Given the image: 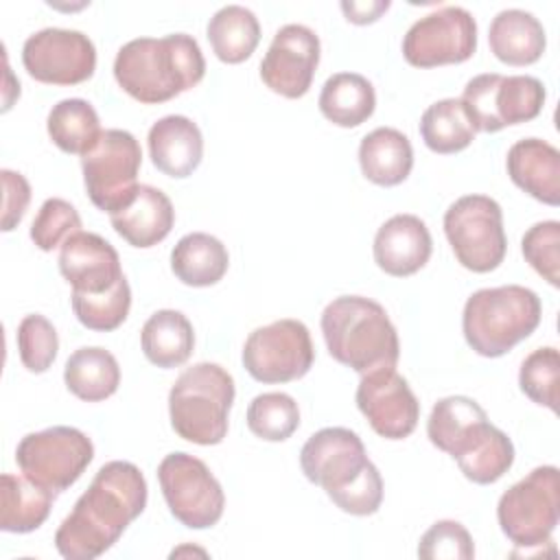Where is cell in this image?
<instances>
[{
  "instance_id": "6da1fadb",
  "label": "cell",
  "mask_w": 560,
  "mask_h": 560,
  "mask_svg": "<svg viewBox=\"0 0 560 560\" xmlns=\"http://www.w3.org/2000/svg\"><path fill=\"white\" fill-rule=\"evenodd\" d=\"M147 479L125 459L107 462L90 488L77 499L72 512L55 532V547L66 560H94L103 556L147 508Z\"/></svg>"
},
{
  "instance_id": "7a4b0ae2",
  "label": "cell",
  "mask_w": 560,
  "mask_h": 560,
  "mask_svg": "<svg viewBox=\"0 0 560 560\" xmlns=\"http://www.w3.org/2000/svg\"><path fill=\"white\" fill-rule=\"evenodd\" d=\"M304 477L346 514L370 516L383 503V477L361 438L346 427L315 431L300 451Z\"/></svg>"
},
{
  "instance_id": "3957f363",
  "label": "cell",
  "mask_w": 560,
  "mask_h": 560,
  "mask_svg": "<svg viewBox=\"0 0 560 560\" xmlns=\"http://www.w3.org/2000/svg\"><path fill=\"white\" fill-rule=\"evenodd\" d=\"M427 435L435 448L457 462L466 479L479 486L499 481L514 464L512 440L468 396L440 398L427 420Z\"/></svg>"
},
{
  "instance_id": "277c9868",
  "label": "cell",
  "mask_w": 560,
  "mask_h": 560,
  "mask_svg": "<svg viewBox=\"0 0 560 560\" xmlns=\"http://www.w3.org/2000/svg\"><path fill=\"white\" fill-rule=\"evenodd\" d=\"M206 74V59L188 33L136 37L118 48L116 83L136 101L158 105L195 88Z\"/></svg>"
},
{
  "instance_id": "5b68a950",
  "label": "cell",
  "mask_w": 560,
  "mask_h": 560,
  "mask_svg": "<svg viewBox=\"0 0 560 560\" xmlns=\"http://www.w3.org/2000/svg\"><path fill=\"white\" fill-rule=\"evenodd\" d=\"M319 326L330 357L361 376L396 368L398 332L378 302L363 295H339L326 304Z\"/></svg>"
},
{
  "instance_id": "8992f818",
  "label": "cell",
  "mask_w": 560,
  "mask_h": 560,
  "mask_svg": "<svg viewBox=\"0 0 560 560\" xmlns=\"http://www.w3.org/2000/svg\"><path fill=\"white\" fill-rule=\"evenodd\" d=\"M540 298L521 284L475 291L462 313L466 343L481 357L497 359L527 339L540 324Z\"/></svg>"
},
{
  "instance_id": "52a82bcc",
  "label": "cell",
  "mask_w": 560,
  "mask_h": 560,
  "mask_svg": "<svg viewBox=\"0 0 560 560\" xmlns=\"http://www.w3.org/2000/svg\"><path fill=\"white\" fill-rule=\"evenodd\" d=\"M234 394V378L219 363L201 361L186 368L168 392L173 431L192 444H221L228 435Z\"/></svg>"
},
{
  "instance_id": "ba28073f",
  "label": "cell",
  "mask_w": 560,
  "mask_h": 560,
  "mask_svg": "<svg viewBox=\"0 0 560 560\" xmlns=\"http://www.w3.org/2000/svg\"><path fill=\"white\" fill-rule=\"evenodd\" d=\"M497 521L516 547H542L560 521V472L538 466L510 486L497 503Z\"/></svg>"
},
{
  "instance_id": "9c48e42d",
  "label": "cell",
  "mask_w": 560,
  "mask_h": 560,
  "mask_svg": "<svg viewBox=\"0 0 560 560\" xmlns=\"http://www.w3.org/2000/svg\"><path fill=\"white\" fill-rule=\"evenodd\" d=\"M545 85L532 74L483 72L472 77L459 98L475 131L494 133L534 120L545 105Z\"/></svg>"
},
{
  "instance_id": "30bf717a",
  "label": "cell",
  "mask_w": 560,
  "mask_h": 560,
  "mask_svg": "<svg viewBox=\"0 0 560 560\" xmlns=\"http://www.w3.org/2000/svg\"><path fill=\"white\" fill-rule=\"evenodd\" d=\"M444 234L457 262L468 271H494L505 258L503 210L488 195L455 199L444 212Z\"/></svg>"
},
{
  "instance_id": "8fae6325",
  "label": "cell",
  "mask_w": 560,
  "mask_h": 560,
  "mask_svg": "<svg viewBox=\"0 0 560 560\" xmlns=\"http://www.w3.org/2000/svg\"><path fill=\"white\" fill-rule=\"evenodd\" d=\"M140 164L142 149L136 136L125 129H105L98 142L81 158L90 201L107 214L122 210L138 192Z\"/></svg>"
},
{
  "instance_id": "7c38bea8",
  "label": "cell",
  "mask_w": 560,
  "mask_h": 560,
  "mask_svg": "<svg viewBox=\"0 0 560 560\" xmlns=\"http://www.w3.org/2000/svg\"><path fill=\"white\" fill-rule=\"evenodd\" d=\"M92 459V440L66 424L26 433L15 448V464L22 475L52 492L68 490Z\"/></svg>"
},
{
  "instance_id": "4fadbf2b",
  "label": "cell",
  "mask_w": 560,
  "mask_h": 560,
  "mask_svg": "<svg viewBox=\"0 0 560 560\" xmlns=\"http://www.w3.org/2000/svg\"><path fill=\"white\" fill-rule=\"evenodd\" d=\"M158 481L171 514L190 529H208L223 516L225 494L219 479L195 455L168 453L158 466Z\"/></svg>"
},
{
  "instance_id": "5bb4252c",
  "label": "cell",
  "mask_w": 560,
  "mask_h": 560,
  "mask_svg": "<svg viewBox=\"0 0 560 560\" xmlns=\"http://www.w3.org/2000/svg\"><path fill=\"white\" fill-rule=\"evenodd\" d=\"M315 361L311 332L300 319H276L254 328L243 346V365L258 383H289L308 374Z\"/></svg>"
},
{
  "instance_id": "9a60e30c",
  "label": "cell",
  "mask_w": 560,
  "mask_h": 560,
  "mask_svg": "<svg viewBox=\"0 0 560 560\" xmlns=\"http://www.w3.org/2000/svg\"><path fill=\"white\" fill-rule=\"evenodd\" d=\"M477 50V22L457 4L440 7L416 20L402 37V57L416 68L462 63Z\"/></svg>"
},
{
  "instance_id": "2e32d148",
  "label": "cell",
  "mask_w": 560,
  "mask_h": 560,
  "mask_svg": "<svg viewBox=\"0 0 560 560\" xmlns=\"http://www.w3.org/2000/svg\"><path fill=\"white\" fill-rule=\"evenodd\" d=\"M22 63L39 83L77 85L94 74L96 48L81 31L48 26L26 37Z\"/></svg>"
},
{
  "instance_id": "e0dca14e",
  "label": "cell",
  "mask_w": 560,
  "mask_h": 560,
  "mask_svg": "<svg viewBox=\"0 0 560 560\" xmlns=\"http://www.w3.org/2000/svg\"><path fill=\"white\" fill-rule=\"evenodd\" d=\"M354 400L374 433L385 440L409 438L420 418V402L396 368H381L363 374Z\"/></svg>"
},
{
  "instance_id": "ac0fdd59",
  "label": "cell",
  "mask_w": 560,
  "mask_h": 560,
  "mask_svg": "<svg viewBox=\"0 0 560 560\" xmlns=\"http://www.w3.org/2000/svg\"><path fill=\"white\" fill-rule=\"evenodd\" d=\"M319 66V37L304 24H284L276 31L262 61V83L284 96L300 98L308 92Z\"/></svg>"
},
{
  "instance_id": "d6986e66",
  "label": "cell",
  "mask_w": 560,
  "mask_h": 560,
  "mask_svg": "<svg viewBox=\"0 0 560 560\" xmlns=\"http://www.w3.org/2000/svg\"><path fill=\"white\" fill-rule=\"evenodd\" d=\"M59 271L72 291L105 293L122 273L118 252L94 232H77L59 249Z\"/></svg>"
},
{
  "instance_id": "ffe728a7",
  "label": "cell",
  "mask_w": 560,
  "mask_h": 560,
  "mask_svg": "<svg viewBox=\"0 0 560 560\" xmlns=\"http://www.w3.org/2000/svg\"><path fill=\"white\" fill-rule=\"evenodd\" d=\"M374 262L389 276L405 278L420 271L433 252L427 223L416 214H394L374 236Z\"/></svg>"
},
{
  "instance_id": "44dd1931",
  "label": "cell",
  "mask_w": 560,
  "mask_h": 560,
  "mask_svg": "<svg viewBox=\"0 0 560 560\" xmlns=\"http://www.w3.org/2000/svg\"><path fill=\"white\" fill-rule=\"evenodd\" d=\"M153 166L168 175L184 179L197 171L203 158V136L197 122L182 114H168L155 120L147 136Z\"/></svg>"
},
{
  "instance_id": "7402d4cb",
  "label": "cell",
  "mask_w": 560,
  "mask_h": 560,
  "mask_svg": "<svg viewBox=\"0 0 560 560\" xmlns=\"http://www.w3.org/2000/svg\"><path fill=\"white\" fill-rule=\"evenodd\" d=\"M510 179L536 201L560 203V151L540 138L514 142L505 158Z\"/></svg>"
},
{
  "instance_id": "603a6c76",
  "label": "cell",
  "mask_w": 560,
  "mask_h": 560,
  "mask_svg": "<svg viewBox=\"0 0 560 560\" xmlns=\"http://www.w3.org/2000/svg\"><path fill=\"white\" fill-rule=\"evenodd\" d=\"M109 221L116 234L129 245L147 249L168 236L175 223V210L166 192L140 184L136 197L122 210L109 214Z\"/></svg>"
},
{
  "instance_id": "cb8c5ba5",
  "label": "cell",
  "mask_w": 560,
  "mask_h": 560,
  "mask_svg": "<svg viewBox=\"0 0 560 560\" xmlns=\"http://www.w3.org/2000/svg\"><path fill=\"white\" fill-rule=\"evenodd\" d=\"M488 44L499 61L508 66H529L542 57L547 35L534 13L503 9L490 22Z\"/></svg>"
},
{
  "instance_id": "d4e9b609",
  "label": "cell",
  "mask_w": 560,
  "mask_h": 560,
  "mask_svg": "<svg viewBox=\"0 0 560 560\" xmlns=\"http://www.w3.org/2000/svg\"><path fill=\"white\" fill-rule=\"evenodd\" d=\"M359 166L365 179L376 186H398L413 168L409 138L394 127H376L359 144Z\"/></svg>"
},
{
  "instance_id": "484cf974",
  "label": "cell",
  "mask_w": 560,
  "mask_h": 560,
  "mask_svg": "<svg viewBox=\"0 0 560 560\" xmlns=\"http://www.w3.org/2000/svg\"><path fill=\"white\" fill-rule=\"evenodd\" d=\"M55 494L24 475L4 472L0 479V529L11 534L35 532L48 518Z\"/></svg>"
},
{
  "instance_id": "4316f807",
  "label": "cell",
  "mask_w": 560,
  "mask_h": 560,
  "mask_svg": "<svg viewBox=\"0 0 560 560\" xmlns=\"http://www.w3.org/2000/svg\"><path fill=\"white\" fill-rule=\"evenodd\" d=\"M140 346L144 357L162 368L171 370L188 361L195 348V330L188 317L175 308L155 311L140 330Z\"/></svg>"
},
{
  "instance_id": "83f0119b",
  "label": "cell",
  "mask_w": 560,
  "mask_h": 560,
  "mask_svg": "<svg viewBox=\"0 0 560 560\" xmlns=\"http://www.w3.org/2000/svg\"><path fill=\"white\" fill-rule=\"evenodd\" d=\"M319 112L337 127H359L376 107L374 85L359 72L330 74L319 92Z\"/></svg>"
},
{
  "instance_id": "f1b7e54d",
  "label": "cell",
  "mask_w": 560,
  "mask_h": 560,
  "mask_svg": "<svg viewBox=\"0 0 560 560\" xmlns=\"http://www.w3.org/2000/svg\"><path fill=\"white\" fill-rule=\"evenodd\" d=\"M230 265L225 245L206 232H190L182 236L171 252V271L188 287L217 284Z\"/></svg>"
},
{
  "instance_id": "f546056e",
  "label": "cell",
  "mask_w": 560,
  "mask_h": 560,
  "mask_svg": "<svg viewBox=\"0 0 560 560\" xmlns=\"http://www.w3.org/2000/svg\"><path fill=\"white\" fill-rule=\"evenodd\" d=\"M63 381L77 398L101 402L116 394L120 385V368L109 350L101 346H83L68 357Z\"/></svg>"
},
{
  "instance_id": "4dcf8cb0",
  "label": "cell",
  "mask_w": 560,
  "mask_h": 560,
  "mask_svg": "<svg viewBox=\"0 0 560 560\" xmlns=\"http://www.w3.org/2000/svg\"><path fill=\"white\" fill-rule=\"evenodd\" d=\"M212 52L223 63H241L252 57L260 42V24L243 4L221 7L206 26Z\"/></svg>"
},
{
  "instance_id": "1f68e13d",
  "label": "cell",
  "mask_w": 560,
  "mask_h": 560,
  "mask_svg": "<svg viewBox=\"0 0 560 560\" xmlns=\"http://www.w3.org/2000/svg\"><path fill=\"white\" fill-rule=\"evenodd\" d=\"M46 129L55 147L63 153L85 155L101 138V120L92 103L83 98H63L48 112Z\"/></svg>"
},
{
  "instance_id": "d6a6232c",
  "label": "cell",
  "mask_w": 560,
  "mask_h": 560,
  "mask_svg": "<svg viewBox=\"0 0 560 560\" xmlns=\"http://www.w3.org/2000/svg\"><path fill=\"white\" fill-rule=\"evenodd\" d=\"M422 142L440 155L464 151L475 140V129L459 98H442L429 105L420 118Z\"/></svg>"
},
{
  "instance_id": "836d02e7",
  "label": "cell",
  "mask_w": 560,
  "mask_h": 560,
  "mask_svg": "<svg viewBox=\"0 0 560 560\" xmlns=\"http://www.w3.org/2000/svg\"><path fill=\"white\" fill-rule=\"evenodd\" d=\"M70 304L74 317L88 328L98 332L116 330L129 315L131 289L125 276L105 293H81L72 291Z\"/></svg>"
},
{
  "instance_id": "e575fe53",
  "label": "cell",
  "mask_w": 560,
  "mask_h": 560,
  "mask_svg": "<svg viewBox=\"0 0 560 560\" xmlns=\"http://www.w3.org/2000/svg\"><path fill=\"white\" fill-rule=\"evenodd\" d=\"M247 427L260 440L284 442L300 427V407L284 392L258 394L247 407Z\"/></svg>"
},
{
  "instance_id": "d590c367",
  "label": "cell",
  "mask_w": 560,
  "mask_h": 560,
  "mask_svg": "<svg viewBox=\"0 0 560 560\" xmlns=\"http://www.w3.org/2000/svg\"><path fill=\"white\" fill-rule=\"evenodd\" d=\"M558 378H560V354L558 348L545 346L532 350L518 370L521 392L536 405L558 411Z\"/></svg>"
},
{
  "instance_id": "8d00e7d4",
  "label": "cell",
  "mask_w": 560,
  "mask_h": 560,
  "mask_svg": "<svg viewBox=\"0 0 560 560\" xmlns=\"http://www.w3.org/2000/svg\"><path fill=\"white\" fill-rule=\"evenodd\" d=\"M18 350L20 361L28 372H46L55 363L59 350V337L55 326L39 313L24 315L18 324Z\"/></svg>"
},
{
  "instance_id": "74e56055",
  "label": "cell",
  "mask_w": 560,
  "mask_h": 560,
  "mask_svg": "<svg viewBox=\"0 0 560 560\" xmlns=\"http://www.w3.org/2000/svg\"><path fill=\"white\" fill-rule=\"evenodd\" d=\"M77 232H81V217L77 208L61 197L46 199L31 223V241L42 252H52L55 247H61L66 238Z\"/></svg>"
},
{
  "instance_id": "f35d334b",
  "label": "cell",
  "mask_w": 560,
  "mask_h": 560,
  "mask_svg": "<svg viewBox=\"0 0 560 560\" xmlns=\"http://www.w3.org/2000/svg\"><path fill=\"white\" fill-rule=\"evenodd\" d=\"M521 252L536 273L551 287H560V223L556 219L534 223L521 238Z\"/></svg>"
},
{
  "instance_id": "ab89813d",
  "label": "cell",
  "mask_w": 560,
  "mask_h": 560,
  "mask_svg": "<svg viewBox=\"0 0 560 560\" xmlns=\"http://www.w3.org/2000/svg\"><path fill=\"white\" fill-rule=\"evenodd\" d=\"M418 556L422 560H470L475 558L472 536L459 521H435L420 536Z\"/></svg>"
},
{
  "instance_id": "60d3db41",
  "label": "cell",
  "mask_w": 560,
  "mask_h": 560,
  "mask_svg": "<svg viewBox=\"0 0 560 560\" xmlns=\"http://www.w3.org/2000/svg\"><path fill=\"white\" fill-rule=\"evenodd\" d=\"M2 186H4V201H2V230L11 232L24 217L28 201H31V186L26 177L18 171L2 168Z\"/></svg>"
},
{
  "instance_id": "b9f144b4",
  "label": "cell",
  "mask_w": 560,
  "mask_h": 560,
  "mask_svg": "<svg viewBox=\"0 0 560 560\" xmlns=\"http://www.w3.org/2000/svg\"><path fill=\"white\" fill-rule=\"evenodd\" d=\"M389 9V0H368V2H354L343 0L341 11L348 22L352 24H372L376 22L385 11Z\"/></svg>"
}]
</instances>
